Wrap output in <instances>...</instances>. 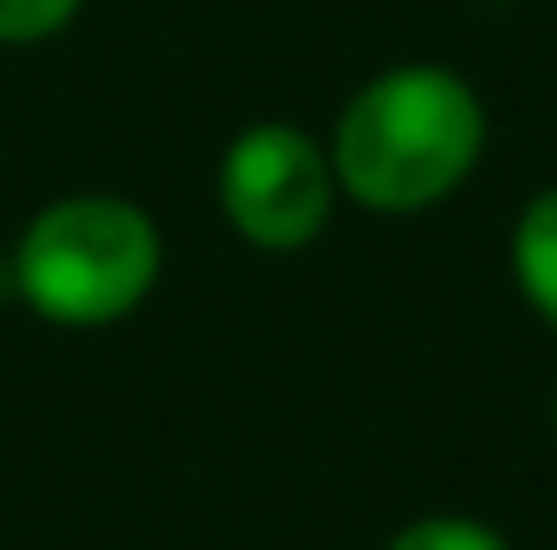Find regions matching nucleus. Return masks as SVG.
I'll return each instance as SVG.
<instances>
[{"label": "nucleus", "instance_id": "obj_1", "mask_svg": "<svg viewBox=\"0 0 557 550\" xmlns=\"http://www.w3.org/2000/svg\"><path fill=\"white\" fill-rule=\"evenodd\" d=\"M486 137L493 124L473 78L434 59H403L370 72L344 98L324 149L344 201H357L376 221H409L473 182Z\"/></svg>", "mask_w": 557, "mask_h": 550}, {"label": "nucleus", "instance_id": "obj_2", "mask_svg": "<svg viewBox=\"0 0 557 550\" xmlns=\"http://www.w3.org/2000/svg\"><path fill=\"white\" fill-rule=\"evenodd\" d=\"M13 291L33 317L59 330H104L143 311L162 278V227L149 208L111 188H78L46 201L13 240Z\"/></svg>", "mask_w": 557, "mask_h": 550}, {"label": "nucleus", "instance_id": "obj_3", "mask_svg": "<svg viewBox=\"0 0 557 550\" xmlns=\"http://www.w3.org/2000/svg\"><path fill=\"white\" fill-rule=\"evenodd\" d=\"M214 201H221V221L253 253H305L331 227L344 188H337L331 149L311 130L267 117L221 149Z\"/></svg>", "mask_w": 557, "mask_h": 550}, {"label": "nucleus", "instance_id": "obj_4", "mask_svg": "<svg viewBox=\"0 0 557 550\" xmlns=\"http://www.w3.org/2000/svg\"><path fill=\"white\" fill-rule=\"evenodd\" d=\"M506 260H512V285L519 298L532 304V317L557 330V182L539 188L519 221H512V240H506Z\"/></svg>", "mask_w": 557, "mask_h": 550}, {"label": "nucleus", "instance_id": "obj_5", "mask_svg": "<svg viewBox=\"0 0 557 550\" xmlns=\"http://www.w3.org/2000/svg\"><path fill=\"white\" fill-rule=\"evenodd\" d=\"M383 550H512V538L473 512H421L403 532H389Z\"/></svg>", "mask_w": 557, "mask_h": 550}, {"label": "nucleus", "instance_id": "obj_6", "mask_svg": "<svg viewBox=\"0 0 557 550\" xmlns=\"http://www.w3.org/2000/svg\"><path fill=\"white\" fill-rule=\"evenodd\" d=\"M85 0H0V46H46L78 20Z\"/></svg>", "mask_w": 557, "mask_h": 550}, {"label": "nucleus", "instance_id": "obj_7", "mask_svg": "<svg viewBox=\"0 0 557 550\" xmlns=\"http://www.w3.org/2000/svg\"><path fill=\"white\" fill-rule=\"evenodd\" d=\"M552 434H557V389H552Z\"/></svg>", "mask_w": 557, "mask_h": 550}]
</instances>
